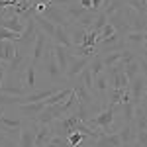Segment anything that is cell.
I'll use <instances>...</instances> for the list:
<instances>
[{"label": "cell", "instance_id": "obj_30", "mask_svg": "<svg viewBox=\"0 0 147 147\" xmlns=\"http://www.w3.org/2000/svg\"><path fill=\"white\" fill-rule=\"evenodd\" d=\"M47 147H69L67 137H61V136H53V139L49 141Z\"/></svg>", "mask_w": 147, "mask_h": 147}, {"label": "cell", "instance_id": "obj_5", "mask_svg": "<svg viewBox=\"0 0 147 147\" xmlns=\"http://www.w3.org/2000/svg\"><path fill=\"white\" fill-rule=\"evenodd\" d=\"M145 84H147V79L143 75H137L134 80H129L127 90H129V100H131L134 106H139L141 104V94L145 90Z\"/></svg>", "mask_w": 147, "mask_h": 147}, {"label": "cell", "instance_id": "obj_19", "mask_svg": "<svg viewBox=\"0 0 147 147\" xmlns=\"http://www.w3.org/2000/svg\"><path fill=\"white\" fill-rule=\"evenodd\" d=\"M122 71H124L125 77H127V80H134L137 75H141V73H139V59L134 57V59L125 61L124 65H122Z\"/></svg>", "mask_w": 147, "mask_h": 147}, {"label": "cell", "instance_id": "obj_10", "mask_svg": "<svg viewBox=\"0 0 147 147\" xmlns=\"http://www.w3.org/2000/svg\"><path fill=\"white\" fill-rule=\"evenodd\" d=\"M143 41H145V32H127L124 35V45L125 49L137 53V49L143 47Z\"/></svg>", "mask_w": 147, "mask_h": 147}, {"label": "cell", "instance_id": "obj_25", "mask_svg": "<svg viewBox=\"0 0 147 147\" xmlns=\"http://www.w3.org/2000/svg\"><path fill=\"white\" fill-rule=\"evenodd\" d=\"M20 35L22 34H16V32H10L6 28H0V41H14V43H18Z\"/></svg>", "mask_w": 147, "mask_h": 147}, {"label": "cell", "instance_id": "obj_9", "mask_svg": "<svg viewBox=\"0 0 147 147\" xmlns=\"http://www.w3.org/2000/svg\"><path fill=\"white\" fill-rule=\"evenodd\" d=\"M35 127H37L35 122H32L30 125H22L18 147H35Z\"/></svg>", "mask_w": 147, "mask_h": 147}, {"label": "cell", "instance_id": "obj_17", "mask_svg": "<svg viewBox=\"0 0 147 147\" xmlns=\"http://www.w3.org/2000/svg\"><path fill=\"white\" fill-rule=\"evenodd\" d=\"M92 147H122V139H120V134H104L102 137H98Z\"/></svg>", "mask_w": 147, "mask_h": 147}, {"label": "cell", "instance_id": "obj_3", "mask_svg": "<svg viewBox=\"0 0 147 147\" xmlns=\"http://www.w3.org/2000/svg\"><path fill=\"white\" fill-rule=\"evenodd\" d=\"M35 32H37V26H35V20L34 16L26 20V28H24L22 35H20V41H18V47H22L26 51H30L34 47V41H35Z\"/></svg>", "mask_w": 147, "mask_h": 147}, {"label": "cell", "instance_id": "obj_22", "mask_svg": "<svg viewBox=\"0 0 147 147\" xmlns=\"http://www.w3.org/2000/svg\"><path fill=\"white\" fill-rule=\"evenodd\" d=\"M106 90H108V73L104 71V73H100L96 79H94V90H92V94L94 92H98V94H106Z\"/></svg>", "mask_w": 147, "mask_h": 147}, {"label": "cell", "instance_id": "obj_39", "mask_svg": "<svg viewBox=\"0 0 147 147\" xmlns=\"http://www.w3.org/2000/svg\"><path fill=\"white\" fill-rule=\"evenodd\" d=\"M4 116V106H0V118Z\"/></svg>", "mask_w": 147, "mask_h": 147}, {"label": "cell", "instance_id": "obj_40", "mask_svg": "<svg viewBox=\"0 0 147 147\" xmlns=\"http://www.w3.org/2000/svg\"><path fill=\"white\" fill-rule=\"evenodd\" d=\"M0 143H4V136H0Z\"/></svg>", "mask_w": 147, "mask_h": 147}, {"label": "cell", "instance_id": "obj_32", "mask_svg": "<svg viewBox=\"0 0 147 147\" xmlns=\"http://www.w3.org/2000/svg\"><path fill=\"white\" fill-rule=\"evenodd\" d=\"M102 4H104V0H92V12L98 14L102 10Z\"/></svg>", "mask_w": 147, "mask_h": 147}, {"label": "cell", "instance_id": "obj_34", "mask_svg": "<svg viewBox=\"0 0 147 147\" xmlns=\"http://www.w3.org/2000/svg\"><path fill=\"white\" fill-rule=\"evenodd\" d=\"M4 79H6V67H4V65H0V84L4 82Z\"/></svg>", "mask_w": 147, "mask_h": 147}, {"label": "cell", "instance_id": "obj_29", "mask_svg": "<svg viewBox=\"0 0 147 147\" xmlns=\"http://www.w3.org/2000/svg\"><path fill=\"white\" fill-rule=\"evenodd\" d=\"M114 34H118V32H116V28H114L112 24H106V26L100 30V34H98V41H102V39H108V37H112Z\"/></svg>", "mask_w": 147, "mask_h": 147}, {"label": "cell", "instance_id": "obj_26", "mask_svg": "<svg viewBox=\"0 0 147 147\" xmlns=\"http://www.w3.org/2000/svg\"><path fill=\"white\" fill-rule=\"evenodd\" d=\"M124 2L139 14H147V0H124Z\"/></svg>", "mask_w": 147, "mask_h": 147}, {"label": "cell", "instance_id": "obj_38", "mask_svg": "<svg viewBox=\"0 0 147 147\" xmlns=\"http://www.w3.org/2000/svg\"><path fill=\"white\" fill-rule=\"evenodd\" d=\"M131 147H147V145H143V143H137V141H136V143H134Z\"/></svg>", "mask_w": 147, "mask_h": 147}, {"label": "cell", "instance_id": "obj_7", "mask_svg": "<svg viewBox=\"0 0 147 147\" xmlns=\"http://www.w3.org/2000/svg\"><path fill=\"white\" fill-rule=\"evenodd\" d=\"M43 63H45V73L49 75V79L53 80V82H57V80L63 77L61 71H59V67H57L55 57H53V45L45 51V55H43Z\"/></svg>", "mask_w": 147, "mask_h": 147}, {"label": "cell", "instance_id": "obj_14", "mask_svg": "<svg viewBox=\"0 0 147 147\" xmlns=\"http://www.w3.org/2000/svg\"><path fill=\"white\" fill-rule=\"evenodd\" d=\"M53 57L57 61V67L61 71V75H67V69H69V49L63 45H57L53 43Z\"/></svg>", "mask_w": 147, "mask_h": 147}, {"label": "cell", "instance_id": "obj_13", "mask_svg": "<svg viewBox=\"0 0 147 147\" xmlns=\"http://www.w3.org/2000/svg\"><path fill=\"white\" fill-rule=\"evenodd\" d=\"M118 134H120V139H122V147H131L136 143V137H137V129L134 122H129V124H124L120 129H118Z\"/></svg>", "mask_w": 147, "mask_h": 147}, {"label": "cell", "instance_id": "obj_31", "mask_svg": "<svg viewBox=\"0 0 147 147\" xmlns=\"http://www.w3.org/2000/svg\"><path fill=\"white\" fill-rule=\"evenodd\" d=\"M136 141H137V143H143V145H147V131H137Z\"/></svg>", "mask_w": 147, "mask_h": 147}, {"label": "cell", "instance_id": "obj_4", "mask_svg": "<svg viewBox=\"0 0 147 147\" xmlns=\"http://www.w3.org/2000/svg\"><path fill=\"white\" fill-rule=\"evenodd\" d=\"M88 63H90L88 57H77V55H73V53L69 51V69H67V75H65V77H67L69 80L77 79L80 73L88 67Z\"/></svg>", "mask_w": 147, "mask_h": 147}, {"label": "cell", "instance_id": "obj_21", "mask_svg": "<svg viewBox=\"0 0 147 147\" xmlns=\"http://www.w3.org/2000/svg\"><path fill=\"white\" fill-rule=\"evenodd\" d=\"M71 92H73V86H69V88H61V90H57L51 98H47L45 104L47 106H53V104H61V102H65L71 96Z\"/></svg>", "mask_w": 147, "mask_h": 147}, {"label": "cell", "instance_id": "obj_24", "mask_svg": "<svg viewBox=\"0 0 147 147\" xmlns=\"http://www.w3.org/2000/svg\"><path fill=\"white\" fill-rule=\"evenodd\" d=\"M80 77V82H82V84H84V86H86V88H88V90H94V79H92V73H90V69L86 67L84 69V71H82V73H80L79 75Z\"/></svg>", "mask_w": 147, "mask_h": 147}, {"label": "cell", "instance_id": "obj_8", "mask_svg": "<svg viewBox=\"0 0 147 147\" xmlns=\"http://www.w3.org/2000/svg\"><path fill=\"white\" fill-rule=\"evenodd\" d=\"M108 82H112V88H127L129 80L122 71V65H116L114 69H108Z\"/></svg>", "mask_w": 147, "mask_h": 147}, {"label": "cell", "instance_id": "obj_27", "mask_svg": "<svg viewBox=\"0 0 147 147\" xmlns=\"http://www.w3.org/2000/svg\"><path fill=\"white\" fill-rule=\"evenodd\" d=\"M108 24V18H106V14H102V12H98L96 14V18H94V22H92V30L96 32V34H100V30Z\"/></svg>", "mask_w": 147, "mask_h": 147}, {"label": "cell", "instance_id": "obj_35", "mask_svg": "<svg viewBox=\"0 0 147 147\" xmlns=\"http://www.w3.org/2000/svg\"><path fill=\"white\" fill-rule=\"evenodd\" d=\"M141 104H147V84H145V90L141 94Z\"/></svg>", "mask_w": 147, "mask_h": 147}, {"label": "cell", "instance_id": "obj_11", "mask_svg": "<svg viewBox=\"0 0 147 147\" xmlns=\"http://www.w3.org/2000/svg\"><path fill=\"white\" fill-rule=\"evenodd\" d=\"M0 28H6V30H10V32L22 34L24 28H26V22L22 20V16L12 14V16H4V18H0Z\"/></svg>", "mask_w": 147, "mask_h": 147}, {"label": "cell", "instance_id": "obj_33", "mask_svg": "<svg viewBox=\"0 0 147 147\" xmlns=\"http://www.w3.org/2000/svg\"><path fill=\"white\" fill-rule=\"evenodd\" d=\"M139 71H141V75L147 79V61H143V59H139Z\"/></svg>", "mask_w": 147, "mask_h": 147}, {"label": "cell", "instance_id": "obj_36", "mask_svg": "<svg viewBox=\"0 0 147 147\" xmlns=\"http://www.w3.org/2000/svg\"><path fill=\"white\" fill-rule=\"evenodd\" d=\"M2 147H14V143H12V141H6V143H4Z\"/></svg>", "mask_w": 147, "mask_h": 147}, {"label": "cell", "instance_id": "obj_18", "mask_svg": "<svg viewBox=\"0 0 147 147\" xmlns=\"http://www.w3.org/2000/svg\"><path fill=\"white\" fill-rule=\"evenodd\" d=\"M53 43H57V45H63L67 47V49H71L73 47V43H71V37H69V32L65 26H57L55 28V35H53V39H51Z\"/></svg>", "mask_w": 147, "mask_h": 147}, {"label": "cell", "instance_id": "obj_20", "mask_svg": "<svg viewBox=\"0 0 147 147\" xmlns=\"http://www.w3.org/2000/svg\"><path fill=\"white\" fill-rule=\"evenodd\" d=\"M35 67H37V65L30 63L28 69H26V73H24V86H26L28 94L34 92V88H35Z\"/></svg>", "mask_w": 147, "mask_h": 147}, {"label": "cell", "instance_id": "obj_6", "mask_svg": "<svg viewBox=\"0 0 147 147\" xmlns=\"http://www.w3.org/2000/svg\"><path fill=\"white\" fill-rule=\"evenodd\" d=\"M53 136H55V131H53L51 124H37V127H35V147H47L49 141L53 139Z\"/></svg>", "mask_w": 147, "mask_h": 147}, {"label": "cell", "instance_id": "obj_12", "mask_svg": "<svg viewBox=\"0 0 147 147\" xmlns=\"http://www.w3.org/2000/svg\"><path fill=\"white\" fill-rule=\"evenodd\" d=\"M45 106H47L45 102H32V104H22V106H18V110H20V114H22L24 118L35 122V118L45 110Z\"/></svg>", "mask_w": 147, "mask_h": 147}, {"label": "cell", "instance_id": "obj_28", "mask_svg": "<svg viewBox=\"0 0 147 147\" xmlns=\"http://www.w3.org/2000/svg\"><path fill=\"white\" fill-rule=\"evenodd\" d=\"M86 139V136L84 134H80V131H73L71 136L67 137V141H69V147H79L82 141Z\"/></svg>", "mask_w": 147, "mask_h": 147}, {"label": "cell", "instance_id": "obj_37", "mask_svg": "<svg viewBox=\"0 0 147 147\" xmlns=\"http://www.w3.org/2000/svg\"><path fill=\"white\" fill-rule=\"evenodd\" d=\"M141 49H147V32H145V41H143V47Z\"/></svg>", "mask_w": 147, "mask_h": 147}, {"label": "cell", "instance_id": "obj_23", "mask_svg": "<svg viewBox=\"0 0 147 147\" xmlns=\"http://www.w3.org/2000/svg\"><path fill=\"white\" fill-rule=\"evenodd\" d=\"M88 69H90V73H92V79H96L100 73H104V63H102V55L100 53H96V55L90 59Z\"/></svg>", "mask_w": 147, "mask_h": 147}, {"label": "cell", "instance_id": "obj_2", "mask_svg": "<svg viewBox=\"0 0 147 147\" xmlns=\"http://www.w3.org/2000/svg\"><path fill=\"white\" fill-rule=\"evenodd\" d=\"M122 49H125L124 45V35L122 34H114L112 37H108V39H102V41H98L96 43V51L98 53H114V51H122Z\"/></svg>", "mask_w": 147, "mask_h": 147}, {"label": "cell", "instance_id": "obj_15", "mask_svg": "<svg viewBox=\"0 0 147 147\" xmlns=\"http://www.w3.org/2000/svg\"><path fill=\"white\" fill-rule=\"evenodd\" d=\"M22 118H8V116H2L0 118V129L6 134V136H12L14 131H20L22 129Z\"/></svg>", "mask_w": 147, "mask_h": 147}, {"label": "cell", "instance_id": "obj_1", "mask_svg": "<svg viewBox=\"0 0 147 147\" xmlns=\"http://www.w3.org/2000/svg\"><path fill=\"white\" fill-rule=\"evenodd\" d=\"M53 45V41L47 37L41 30H37L35 32V41H34V47H32V63L34 65H37L41 59H43V55H45V51L49 49V47Z\"/></svg>", "mask_w": 147, "mask_h": 147}, {"label": "cell", "instance_id": "obj_16", "mask_svg": "<svg viewBox=\"0 0 147 147\" xmlns=\"http://www.w3.org/2000/svg\"><path fill=\"white\" fill-rule=\"evenodd\" d=\"M16 51H18V43H14V41H0V63L6 67L14 59Z\"/></svg>", "mask_w": 147, "mask_h": 147}]
</instances>
